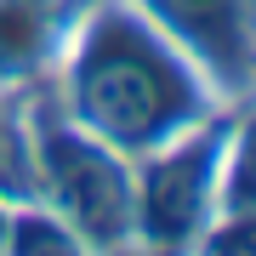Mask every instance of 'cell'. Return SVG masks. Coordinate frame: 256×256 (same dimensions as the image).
<instances>
[{"mask_svg":"<svg viewBox=\"0 0 256 256\" xmlns=\"http://www.w3.org/2000/svg\"><path fill=\"white\" fill-rule=\"evenodd\" d=\"M210 80H256V0H137Z\"/></svg>","mask_w":256,"mask_h":256,"instance_id":"3957f363","label":"cell"},{"mask_svg":"<svg viewBox=\"0 0 256 256\" xmlns=\"http://www.w3.org/2000/svg\"><path fill=\"white\" fill-rule=\"evenodd\" d=\"M12 256H86L74 245L68 228H57L46 216H23L18 222V239H12Z\"/></svg>","mask_w":256,"mask_h":256,"instance_id":"277c9868","label":"cell"},{"mask_svg":"<svg viewBox=\"0 0 256 256\" xmlns=\"http://www.w3.org/2000/svg\"><path fill=\"white\" fill-rule=\"evenodd\" d=\"M205 80L137 0H108L74 46V126L120 154H154L216 114L222 97Z\"/></svg>","mask_w":256,"mask_h":256,"instance_id":"6da1fadb","label":"cell"},{"mask_svg":"<svg viewBox=\"0 0 256 256\" xmlns=\"http://www.w3.org/2000/svg\"><path fill=\"white\" fill-rule=\"evenodd\" d=\"M40 176H46L57 210L102 250H126L137 239V182L131 171L108 154L80 126H52L40 131Z\"/></svg>","mask_w":256,"mask_h":256,"instance_id":"7a4b0ae2","label":"cell"}]
</instances>
